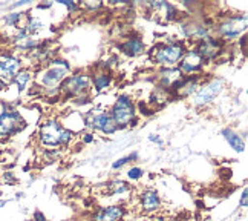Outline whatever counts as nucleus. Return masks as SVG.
<instances>
[{
	"label": "nucleus",
	"instance_id": "f257e3e1",
	"mask_svg": "<svg viewBox=\"0 0 248 221\" xmlns=\"http://www.w3.org/2000/svg\"><path fill=\"white\" fill-rule=\"evenodd\" d=\"M72 138V132L63 129L62 124L55 120L46 121L40 128V141L45 146H62L68 145Z\"/></svg>",
	"mask_w": 248,
	"mask_h": 221
},
{
	"label": "nucleus",
	"instance_id": "f03ea898",
	"mask_svg": "<svg viewBox=\"0 0 248 221\" xmlns=\"http://www.w3.org/2000/svg\"><path fill=\"white\" fill-rule=\"evenodd\" d=\"M112 119L115 121L117 126H127L130 123H135V108H133V103L126 95H121L117 99L115 104L112 108Z\"/></svg>",
	"mask_w": 248,
	"mask_h": 221
},
{
	"label": "nucleus",
	"instance_id": "7ed1b4c3",
	"mask_svg": "<svg viewBox=\"0 0 248 221\" xmlns=\"http://www.w3.org/2000/svg\"><path fill=\"white\" fill-rule=\"evenodd\" d=\"M186 50L181 43H170L161 46L155 52V62L163 66H173L184 57Z\"/></svg>",
	"mask_w": 248,
	"mask_h": 221
},
{
	"label": "nucleus",
	"instance_id": "20e7f679",
	"mask_svg": "<svg viewBox=\"0 0 248 221\" xmlns=\"http://www.w3.org/2000/svg\"><path fill=\"white\" fill-rule=\"evenodd\" d=\"M25 128V121L17 111H3L0 114V138L14 136Z\"/></svg>",
	"mask_w": 248,
	"mask_h": 221
},
{
	"label": "nucleus",
	"instance_id": "39448f33",
	"mask_svg": "<svg viewBox=\"0 0 248 221\" xmlns=\"http://www.w3.org/2000/svg\"><path fill=\"white\" fill-rule=\"evenodd\" d=\"M69 72V65L63 60L52 62V66L46 69L42 77V83L45 86H55L57 83H62L64 80L66 74Z\"/></svg>",
	"mask_w": 248,
	"mask_h": 221
},
{
	"label": "nucleus",
	"instance_id": "423d86ee",
	"mask_svg": "<svg viewBox=\"0 0 248 221\" xmlns=\"http://www.w3.org/2000/svg\"><path fill=\"white\" fill-rule=\"evenodd\" d=\"M222 89V82L219 79H213L210 80L208 83H205L201 89H199L195 95V104H198V106H204V104L213 102V99L216 97V95L221 92Z\"/></svg>",
	"mask_w": 248,
	"mask_h": 221
},
{
	"label": "nucleus",
	"instance_id": "0eeeda50",
	"mask_svg": "<svg viewBox=\"0 0 248 221\" xmlns=\"http://www.w3.org/2000/svg\"><path fill=\"white\" fill-rule=\"evenodd\" d=\"M245 30H247V17L245 16L232 17L219 26V31H221V34L227 38H233V37L241 35V33H244Z\"/></svg>",
	"mask_w": 248,
	"mask_h": 221
},
{
	"label": "nucleus",
	"instance_id": "6e6552de",
	"mask_svg": "<svg viewBox=\"0 0 248 221\" xmlns=\"http://www.w3.org/2000/svg\"><path fill=\"white\" fill-rule=\"evenodd\" d=\"M89 83H91V79L88 75L78 74V75H74V77H69V79H66L62 83V89L64 92L71 94V95H78L89 88Z\"/></svg>",
	"mask_w": 248,
	"mask_h": 221
},
{
	"label": "nucleus",
	"instance_id": "1a4fd4ad",
	"mask_svg": "<svg viewBox=\"0 0 248 221\" xmlns=\"http://www.w3.org/2000/svg\"><path fill=\"white\" fill-rule=\"evenodd\" d=\"M18 71H20V60L16 59V57L6 55L3 59H0V79L5 83L11 82Z\"/></svg>",
	"mask_w": 248,
	"mask_h": 221
},
{
	"label": "nucleus",
	"instance_id": "9d476101",
	"mask_svg": "<svg viewBox=\"0 0 248 221\" xmlns=\"http://www.w3.org/2000/svg\"><path fill=\"white\" fill-rule=\"evenodd\" d=\"M89 126L98 129L104 134H112L117 131V124L113 121L112 115L110 114H97V115H92V119L89 121Z\"/></svg>",
	"mask_w": 248,
	"mask_h": 221
},
{
	"label": "nucleus",
	"instance_id": "9b49d317",
	"mask_svg": "<svg viewBox=\"0 0 248 221\" xmlns=\"http://www.w3.org/2000/svg\"><path fill=\"white\" fill-rule=\"evenodd\" d=\"M204 65V59L199 55L196 51H188L184 54V57L181 59V72H195L198 69H201V66Z\"/></svg>",
	"mask_w": 248,
	"mask_h": 221
},
{
	"label": "nucleus",
	"instance_id": "f8f14e48",
	"mask_svg": "<svg viewBox=\"0 0 248 221\" xmlns=\"http://www.w3.org/2000/svg\"><path fill=\"white\" fill-rule=\"evenodd\" d=\"M140 200H141V207L144 212H155V210H158L161 206L159 195L152 189H147V190L142 192Z\"/></svg>",
	"mask_w": 248,
	"mask_h": 221
},
{
	"label": "nucleus",
	"instance_id": "ddd939ff",
	"mask_svg": "<svg viewBox=\"0 0 248 221\" xmlns=\"http://www.w3.org/2000/svg\"><path fill=\"white\" fill-rule=\"evenodd\" d=\"M124 217V209L121 206H109L100 209L93 215L92 221H120Z\"/></svg>",
	"mask_w": 248,
	"mask_h": 221
},
{
	"label": "nucleus",
	"instance_id": "4468645a",
	"mask_svg": "<svg viewBox=\"0 0 248 221\" xmlns=\"http://www.w3.org/2000/svg\"><path fill=\"white\" fill-rule=\"evenodd\" d=\"M159 79L166 88H175V86L183 80V72L178 68H167L159 74Z\"/></svg>",
	"mask_w": 248,
	"mask_h": 221
},
{
	"label": "nucleus",
	"instance_id": "2eb2a0df",
	"mask_svg": "<svg viewBox=\"0 0 248 221\" xmlns=\"http://www.w3.org/2000/svg\"><path fill=\"white\" fill-rule=\"evenodd\" d=\"M196 52L201 55L204 60L205 59H213V57H216L217 52H219V43L212 40V38L208 37V38H205V42H202L201 45H199Z\"/></svg>",
	"mask_w": 248,
	"mask_h": 221
},
{
	"label": "nucleus",
	"instance_id": "dca6fc26",
	"mask_svg": "<svg viewBox=\"0 0 248 221\" xmlns=\"http://www.w3.org/2000/svg\"><path fill=\"white\" fill-rule=\"evenodd\" d=\"M222 136L228 141V145H230L236 152H244L245 151V143H244V140L241 138V136L234 134L232 129H224L222 131Z\"/></svg>",
	"mask_w": 248,
	"mask_h": 221
},
{
	"label": "nucleus",
	"instance_id": "f3484780",
	"mask_svg": "<svg viewBox=\"0 0 248 221\" xmlns=\"http://www.w3.org/2000/svg\"><path fill=\"white\" fill-rule=\"evenodd\" d=\"M121 51H124L129 55H137L144 51V43H142L140 38H130V40L121 45Z\"/></svg>",
	"mask_w": 248,
	"mask_h": 221
},
{
	"label": "nucleus",
	"instance_id": "a211bd4d",
	"mask_svg": "<svg viewBox=\"0 0 248 221\" xmlns=\"http://www.w3.org/2000/svg\"><path fill=\"white\" fill-rule=\"evenodd\" d=\"M109 194L112 195H120V194H124V192H129L130 190V186L126 183V181H121V180H115L109 183Z\"/></svg>",
	"mask_w": 248,
	"mask_h": 221
},
{
	"label": "nucleus",
	"instance_id": "6ab92c4d",
	"mask_svg": "<svg viewBox=\"0 0 248 221\" xmlns=\"http://www.w3.org/2000/svg\"><path fill=\"white\" fill-rule=\"evenodd\" d=\"M31 80V72L30 71H18L17 74H16V77L13 79V82L17 85V88H18V91H23L25 88H26V85H28V82Z\"/></svg>",
	"mask_w": 248,
	"mask_h": 221
},
{
	"label": "nucleus",
	"instance_id": "aec40b11",
	"mask_svg": "<svg viewBox=\"0 0 248 221\" xmlns=\"http://www.w3.org/2000/svg\"><path fill=\"white\" fill-rule=\"evenodd\" d=\"M110 83V75L106 74V72H101V74H97L93 77V85H95V89L97 91H103L106 89Z\"/></svg>",
	"mask_w": 248,
	"mask_h": 221
},
{
	"label": "nucleus",
	"instance_id": "412c9836",
	"mask_svg": "<svg viewBox=\"0 0 248 221\" xmlns=\"http://www.w3.org/2000/svg\"><path fill=\"white\" fill-rule=\"evenodd\" d=\"M20 18H22V13H13V14H8V16L3 18V22H5L8 26H17L18 22H20Z\"/></svg>",
	"mask_w": 248,
	"mask_h": 221
},
{
	"label": "nucleus",
	"instance_id": "4be33fe9",
	"mask_svg": "<svg viewBox=\"0 0 248 221\" xmlns=\"http://www.w3.org/2000/svg\"><path fill=\"white\" fill-rule=\"evenodd\" d=\"M137 157H138L137 153H132V155H127V157H124V158H120V160H117L115 163H113L112 168H113V169H120V168H123L124 165H127L129 161L135 160Z\"/></svg>",
	"mask_w": 248,
	"mask_h": 221
},
{
	"label": "nucleus",
	"instance_id": "5701e85b",
	"mask_svg": "<svg viewBox=\"0 0 248 221\" xmlns=\"http://www.w3.org/2000/svg\"><path fill=\"white\" fill-rule=\"evenodd\" d=\"M127 177L130 178V180H140L141 177H142V169L141 168H130L129 169V172H127Z\"/></svg>",
	"mask_w": 248,
	"mask_h": 221
},
{
	"label": "nucleus",
	"instance_id": "b1692460",
	"mask_svg": "<svg viewBox=\"0 0 248 221\" xmlns=\"http://www.w3.org/2000/svg\"><path fill=\"white\" fill-rule=\"evenodd\" d=\"M60 3L64 5V6H68L71 11H75V9H77V5H75L74 2H68V0H60Z\"/></svg>",
	"mask_w": 248,
	"mask_h": 221
},
{
	"label": "nucleus",
	"instance_id": "393cba45",
	"mask_svg": "<svg viewBox=\"0 0 248 221\" xmlns=\"http://www.w3.org/2000/svg\"><path fill=\"white\" fill-rule=\"evenodd\" d=\"M34 221H47L46 218H45V215L40 212V210H37V212H34Z\"/></svg>",
	"mask_w": 248,
	"mask_h": 221
},
{
	"label": "nucleus",
	"instance_id": "a878e982",
	"mask_svg": "<svg viewBox=\"0 0 248 221\" xmlns=\"http://www.w3.org/2000/svg\"><path fill=\"white\" fill-rule=\"evenodd\" d=\"M247 195H248V190H247V187H245L244 192H242V198H241V206H242V207H247Z\"/></svg>",
	"mask_w": 248,
	"mask_h": 221
},
{
	"label": "nucleus",
	"instance_id": "bb28decb",
	"mask_svg": "<svg viewBox=\"0 0 248 221\" xmlns=\"http://www.w3.org/2000/svg\"><path fill=\"white\" fill-rule=\"evenodd\" d=\"M92 140H93L92 136H84V141H86V143H91Z\"/></svg>",
	"mask_w": 248,
	"mask_h": 221
},
{
	"label": "nucleus",
	"instance_id": "cd10ccee",
	"mask_svg": "<svg viewBox=\"0 0 248 221\" xmlns=\"http://www.w3.org/2000/svg\"><path fill=\"white\" fill-rule=\"evenodd\" d=\"M5 86H6V83L2 80V79H0V91H2V89H5Z\"/></svg>",
	"mask_w": 248,
	"mask_h": 221
},
{
	"label": "nucleus",
	"instance_id": "c85d7f7f",
	"mask_svg": "<svg viewBox=\"0 0 248 221\" xmlns=\"http://www.w3.org/2000/svg\"><path fill=\"white\" fill-rule=\"evenodd\" d=\"M158 221H173V220H171V218H166V217H164V218H159Z\"/></svg>",
	"mask_w": 248,
	"mask_h": 221
}]
</instances>
